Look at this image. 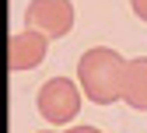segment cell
Returning a JSON list of instances; mask_svg holds the SVG:
<instances>
[{"label": "cell", "mask_w": 147, "mask_h": 133, "mask_svg": "<svg viewBox=\"0 0 147 133\" xmlns=\"http://www.w3.org/2000/svg\"><path fill=\"white\" fill-rule=\"evenodd\" d=\"M126 63L116 49L109 46H95L81 56L77 63V84L84 91V98H91L95 105H112L123 98V74H126Z\"/></svg>", "instance_id": "obj_1"}, {"label": "cell", "mask_w": 147, "mask_h": 133, "mask_svg": "<svg viewBox=\"0 0 147 133\" xmlns=\"http://www.w3.org/2000/svg\"><path fill=\"white\" fill-rule=\"evenodd\" d=\"M46 49H49V35L35 32V28H25V32L11 35V42H7V63H11V70H35L46 60Z\"/></svg>", "instance_id": "obj_4"}, {"label": "cell", "mask_w": 147, "mask_h": 133, "mask_svg": "<svg viewBox=\"0 0 147 133\" xmlns=\"http://www.w3.org/2000/svg\"><path fill=\"white\" fill-rule=\"evenodd\" d=\"M25 25L49 39H63L74 28V4L70 0H32L25 11Z\"/></svg>", "instance_id": "obj_3"}, {"label": "cell", "mask_w": 147, "mask_h": 133, "mask_svg": "<svg viewBox=\"0 0 147 133\" xmlns=\"http://www.w3.org/2000/svg\"><path fill=\"white\" fill-rule=\"evenodd\" d=\"M130 7H133V14L140 21H147V0H130Z\"/></svg>", "instance_id": "obj_6"}, {"label": "cell", "mask_w": 147, "mask_h": 133, "mask_svg": "<svg viewBox=\"0 0 147 133\" xmlns=\"http://www.w3.org/2000/svg\"><path fill=\"white\" fill-rule=\"evenodd\" d=\"M123 102L137 109V112H147V56H137V60L126 63V74H123Z\"/></svg>", "instance_id": "obj_5"}, {"label": "cell", "mask_w": 147, "mask_h": 133, "mask_svg": "<svg viewBox=\"0 0 147 133\" xmlns=\"http://www.w3.org/2000/svg\"><path fill=\"white\" fill-rule=\"evenodd\" d=\"M63 133H102L98 126H70V130H63Z\"/></svg>", "instance_id": "obj_7"}, {"label": "cell", "mask_w": 147, "mask_h": 133, "mask_svg": "<svg viewBox=\"0 0 147 133\" xmlns=\"http://www.w3.org/2000/svg\"><path fill=\"white\" fill-rule=\"evenodd\" d=\"M81 95L84 91L74 84V81H67V77L46 81L39 88V112H42V119L46 123H56V126L70 123L81 112Z\"/></svg>", "instance_id": "obj_2"}, {"label": "cell", "mask_w": 147, "mask_h": 133, "mask_svg": "<svg viewBox=\"0 0 147 133\" xmlns=\"http://www.w3.org/2000/svg\"><path fill=\"white\" fill-rule=\"evenodd\" d=\"M39 133H53V130H39Z\"/></svg>", "instance_id": "obj_8"}]
</instances>
